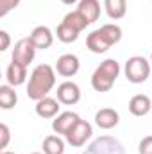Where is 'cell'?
I'll list each match as a JSON object with an SVG mask.
<instances>
[{
    "label": "cell",
    "instance_id": "8fae6325",
    "mask_svg": "<svg viewBox=\"0 0 152 154\" xmlns=\"http://www.w3.org/2000/svg\"><path fill=\"white\" fill-rule=\"evenodd\" d=\"M29 38L34 43V47H36V48H41V50L50 48L52 43H54V34H52V31H50L47 25H38V27H34L32 32L29 34Z\"/></svg>",
    "mask_w": 152,
    "mask_h": 154
},
{
    "label": "cell",
    "instance_id": "9a60e30c",
    "mask_svg": "<svg viewBox=\"0 0 152 154\" xmlns=\"http://www.w3.org/2000/svg\"><path fill=\"white\" fill-rule=\"evenodd\" d=\"M77 11L91 23H95L100 18V2L99 0H79Z\"/></svg>",
    "mask_w": 152,
    "mask_h": 154
},
{
    "label": "cell",
    "instance_id": "d4e9b609",
    "mask_svg": "<svg viewBox=\"0 0 152 154\" xmlns=\"http://www.w3.org/2000/svg\"><path fill=\"white\" fill-rule=\"evenodd\" d=\"M138 152L140 154H152V134L150 136H145V138L140 142Z\"/></svg>",
    "mask_w": 152,
    "mask_h": 154
},
{
    "label": "cell",
    "instance_id": "f1b7e54d",
    "mask_svg": "<svg viewBox=\"0 0 152 154\" xmlns=\"http://www.w3.org/2000/svg\"><path fill=\"white\" fill-rule=\"evenodd\" d=\"M32 154H43V152H32Z\"/></svg>",
    "mask_w": 152,
    "mask_h": 154
},
{
    "label": "cell",
    "instance_id": "9c48e42d",
    "mask_svg": "<svg viewBox=\"0 0 152 154\" xmlns=\"http://www.w3.org/2000/svg\"><path fill=\"white\" fill-rule=\"evenodd\" d=\"M81 68L79 57L75 54H63L56 61V72L63 77H74Z\"/></svg>",
    "mask_w": 152,
    "mask_h": 154
},
{
    "label": "cell",
    "instance_id": "44dd1931",
    "mask_svg": "<svg viewBox=\"0 0 152 154\" xmlns=\"http://www.w3.org/2000/svg\"><path fill=\"white\" fill-rule=\"evenodd\" d=\"M63 20H65V22H68L72 27H75L77 31H81V32L90 25V22H88V20H86L79 11H77V9H75V11H72V13H66Z\"/></svg>",
    "mask_w": 152,
    "mask_h": 154
},
{
    "label": "cell",
    "instance_id": "52a82bcc",
    "mask_svg": "<svg viewBox=\"0 0 152 154\" xmlns=\"http://www.w3.org/2000/svg\"><path fill=\"white\" fill-rule=\"evenodd\" d=\"M57 100L65 106H74L81 100V88L72 81H65L57 86Z\"/></svg>",
    "mask_w": 152,
    "mask_h": 154
},
{
    "label": "cell",
    "instance_id": "4fadbf2b",
    "mask_svg": "<svg viewBox=\"0 0 152 154\" xmlns=\"http://www.w3.org/2000/svg\"><path fill=\"white\" fill-rule=\"evenodd\" d=\"M61 102L52 97H43L41 100L36 102V115L41 118H56L59 115V106Z\"/></svg>",
    "mask_w": 152,
    "mask_h": 154
},
{
    "label": "cell",
    "instance_id": "5bb4252c",
    "mask_svg": "<svg viewBox=\"0 0 152 154\" xmlns=\"http://www.w3.org/2000/svg\"><path fill=\"white\" fill-rule=\"evenodd\" d=\"M5 79H7V84H11L13 88L22 86L27 81V66H23L16 61H11L5 70Z\"/></svg>",
    "mask_w": 152,
    "mask_h": 154
},
{
    "label": "cell",
    "instance_id": "3957f363",
    "mask_svg": "<svg viewBox=\"0 0 152 154\" xmlns=\"http://www.w3.org/2000/svg\"><path fill=\"white\" fill-rule=\"evenodd\" d=\"M123 72L129 82L132 84H141L150 77V63L143 56H132L125 61Z\"/></svg>",
    "mask_w": 152,
    "mask_h": 154
},
{
    "label": "cell",
    "instance_id": "7c38bea8",
    "mask_svg": "<svg viewBox=\"0 0 152 154\" xmlns=\"http://www.w3.org/2000/svg\"><path fill=\"white\" fill-rule=\"evenodd\" d=\"M118 122H120V115L113 108H102L95 113V124L100 129H106V131L113 129V127L118 125Z\"/></svg>",
    "mask_w": 152,
    "mask_h": 154
},
{
    "label": "cell",
    "instance_id": "cb8c5ba5",
    "mask_svg": "<svg viewBox=\"0 0 152 154\" xmlns=\"http://www.w3.org/2000/svg\"><path fill=\"white\" fill-rule=\"evenodd\" d=\"M9 140H11V131L5 124H0V149H7L9 145Z\"/></svg>",
    "mask_w": 152,
    "mask_h": 154
},
{
    "label": "cell",
    "instance_id": "ac0fdd59",
    "mask_svg": "<svg viewBox=\"0 0 152 154\" xmlns=\"http://www.w3.org/2000/svg\"><path fill=\"white\" fill-rule=\"evenodd\" d=\"M18 102V97H16V91L11 84H2L0 86V108L2 109H11L14 108Z\"/></svg>",
    "mask_w": 152,
    "mask_h": 154
},
{
    "label": "cell",
    "instance_id": "d6986e66",
    "mask_svg": "<svg viewBox=\"0 0 152 154\" xmlns=\"http://www.w3.org/2000/svg\"><path fill=\"white\" fill-rule=\"evenodd\" d=\"M56 34H57V39H59V41H63V43H74V41L79 38L81 31H77L75 27H72L68 22H65V20H63V22L57 25Z\"/></svg>",
    "mask_w": 152,
    "mask_h": 154
},
{
    "label": "cell",
    "instance_id": "2e32d148",
    "mask_svg": "<svg viewBox=\"0 0 152 154\" xmlns=\"http://www.w3.org/2000/svg\"><path fill=\"white\" fill-rule=\"evenodd\" d=\"M150 108H152V100L149 95L138 93L129 100V111L134 116H145L150 111Z\"/></svg>",
    "mask_w": 152,
    "mask_h": 154
},
{
    "label": "cell",
    "instance_id": "484cf974",
    "mask_svg": "<svg viewBox=\"0 0 152 154\" xmlns=\"http://www.w3.org/2000/svg\"><path fill=\"white\" fill-rule=\"evenodd\" d=\"M11 45V38H9V32L7 31H0V50L5 52Z\"/></svg>",
    "mask_w": 152,
    "mask_h": 154
},
{
    "label": "cell",
    "instance_id": "f546056e",
    "mask_svg": "<svg viewBox=\"0 0 152 154\" xmlns=\"http://www.w3.org/2000/svg\"><path fill=\"white\" fill-rule=\"evenodd\" d=\"M150 63H152V54H150Z\"/></svg>",
    "mask_w": 152,
    "mask_h": 154
},
{
    "label": "cell",
    "instance_id": "7402d4cb",
    "mask_svg": "<svg viewBox=\"0 0 152 154\" xmlns=\"http://www.w3.org/2000/svg\"><path fill=\"white\" fill-rule=\"evenodd\" d=\"M100 29L106 32V36L111 39V43H113V45H116V43L122 39V29H120L116 23H104Z\"/></svg>",
    "mask_w": 152,
    "mask_h": 154
},
{
    "label": "cell",
    "instance_id": "6da1fadb",
    "mask_svg": "<svg viewBox=\"0 0 152 154\" xmlns=\"http://www.w3.org/2000/svg\"><path fill=\"white\" fill-rule=\"evenodd\" d=\"M54 86H56V70L50 65H38L29 77L27 97L38 102L43 97H48Z\"/></svg>",
    "mask_w": 152,
    "mask_h": 154
},
{
    "label": "cell",
    "instance_id": "e0dca14e",
    "mask_svg": "<svg viewBox=\"0 0 152 154\" xmlns=\"http://www.w3.org/2000/svg\"><path fill=\"white\" fill-rule=\"evenodd\" d=\"M104 7L111 20H120L127 13V0H104Z\"/></svg>",
    "mask_w": 152,
    "mask_h": 154
},
{
    "label": "cell",
    "instance_id": "4316f807",
    "mask_svg": "<svg viewBox=\"0 0 152 154\" xmlns=\"http://www.w3.org/2000/svg\"><path fill=\"white\" fill-rule=\"evenodd\" d=\"M63 4H66V5H74V4H79V0H61Z\"/></svg>",
    "mask_w": 152,
    "mask_h": 154
},
{
    "label": "cell",
    "instance_id": "603a6c76",
    "mask_svg": "<svg viewBox=\"0 0 152 154\" xmlns=\"http://www.w3.org/2000/svg\"><path fill=\"white\" fill-rule=\"evenodd\" d=\"M20 2L22 0H0V16H5L7 13L16 9L20 5Z\"/></svg>",
    "mask_w": 152,
    "mask_h": 154
},
{
    "label": "cell",
    "instance_id": "ba28073f",
    "mask_svg": "<svg viewBox=\"0 0 152 154\" xmlns=\"http://www.w3.org/2000/svg\"><path fill=\"white\" fill-rule=\"evenodd\" d=\"M86 47H88L93 54H104V52H108V50L113 47V43H111V39L106 36V32H104L102 29H97V31H93V32L88 34V38H86Z\"/></svg>",
    "mask_w": 152,
    "mask_h": 154
},
{
    "label": "cell",
    "instance_id": "277c9868",
    "mask_svg": "<svg viewBox=\"0 0 152 154\" xmlns=\"http://www.w3.org/2000/svg\"><path fill=\"white\" fill-rule=\"evenodd\" d=\"M82 154H125V147L122 145L118 138L104 134V136L95 138Z\"/></svg>",
    "mask_w": 152,
    "mask_h": 154
},
{
    "label": "cell",
    "instance_id": "7a4b0ae2",
    "mask_svg": "<svg viewBox=\"0 0 152 154\" xmlns=\"http://www.w3.org/2000/svg\"><path fill=\"white\" fill-rule=\"evenodd\" d=\"M120 75V65L116 59H104L97 70L91 75V86L95 91L106 93L113 88V84L116 82V79Z\"/></svg>",
    "mask_w": 152,
    "mask_h": 154
},
{
    "label": "cell",
    "instance_id": "5b68a950",
    "mask_svg": "<svg viewBox=\"0 0 152 154\" xmlns=\"http://www.w3.org/2000/svg\"><path fill=\"white\" fill-rule=\"evenodd\" d=\"M36 50H38V48L34 47V43L31 41V38H22L20 41L14 43L11 61H16V63L23 65V66H29V65L34 61Z\"/></svg>",
    "mask_w": 152,
    "mask_h": 154
},
{
    "label": "cell",
    "instance_id": "8992f818",
    "mask_svg": "<svg viewBox=\"0 0 152 154\" xmlns=\"http://www.w3.org/2000/svg\"><path fill=\"white\" fill-rule=\"evenodd\" d=\"M91 134H93V127H91V124L81 118L65 138H66V142H68L72 147H82V145L91 138Z\"/></svg>",
    "mask_w": 152,
    "mask_h": 154
},
{
    "label": "cell",
    "instance_id": "83f0119b",
    "mask_svg": "<svg viewBox=\"0 0 152 154\" xmlns=\"http://www.w3.org/2000/svg\"><path fill=\"white\" fill-rule=\"evenodd\" d=\"M0 154H14V152H9V151H2Z\"/></svg>",
    "mask_w": 152,
    "mask_h": 154
},
{
    "label": "cell",
    "instance_id": "ffe728a7",
    "mask_svg": "<svg viewBox=\"0 0 152 154\" xmlns=\"http://www.w3.org/2000/svg\"><path fill=\"white\" fill-rule=\"evenodd\" d=\"M43 154H65V142L56 136V134H50L43 140Z\"/></svg>",
    "mask_w": 152,
    "mask_h": 154
},
{
    "label": "cell",
    "instance_id": "30bf717a",
    "mask_svg": "<svg viewBox=\"0 0 152 154\" xmlns=\"http://www.w3.org/2000/svg\"><path fill=\"white\" fill-rule=\"evenodd\" d=\"M79 120H81V116L77 115V113H74V111L59 113V115L52 120V129H54V133H57V134H65V136H66Z\"/></svg>",
    "mask_w": 152,
    "mask_h": 154
}]
</instances>
